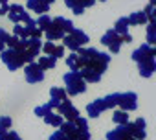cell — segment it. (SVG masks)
I'll use <instances>...</instances> for the list:
<instances>
[{
	"instance_id": "2",
	"label": "cell",
	"mask_w": 156,
	"mask_h": 140,
	"mask_svg": "<svg viewBox=\"0 0 156 140\" xmlns=\"http://www.w3.org/2000/svg\"><path fill=\"white\" fill-rule=\"evenodd\" d=\"M64 85H66V94L68 96H77V94H83L85 90H87V83H85V79L81 78V74H79V70L77 72H66L64 74Z\"/></svg>"
},
{
	"instance_id": "6",
	"label": "cell",
	"mask_w": 156,
	"mask_h": 140,
	"mask_svg": "<svg viewBox=\"0 0 156 140\" xmlns=\"http://www.w3.org/2000/svg\"><path fill=\"white\" fill-rule=\"evenodd\" d=\"M101 44H105L112 53H118V52L121 50V44H123V42H121V37H119L114 30H108V31L101 37Z\"/></svg>"
},
{
	"instance_id": "17",
	"label": "cell",
	"mask_w": 156,
	"mask_h": 140,
	"mask_svg": "<svg viewBox=\"0 0 156 140\" xmlns=\"http://www.w3.org/2000/svg\"><path fill=\"white\" fill-rule=\"evenodd\" d=\"M59 131H62V133H64L66 136H70L72 140H77V133H79L75 122H72V120H64V122L59 125Z\"/></svg>"
},
{
	"instance_id": "48",
	"label": "cell",
	"mask_w": 156,
	"mask_h": 140,
	"mask_svg": "<svg viewBox=\"0 0 156 140\" xmlns=\"http://www.w3.org/2000/svg\"><path fill=\"white\" fill-rule=\"evenodd\" d=\"M0 140H6V136H4V134H2V136H0Z\"/></svg>"
},
{
	"instance_id": "11",
	"label": "cell",
	"mask_w": 156,
	"mask_h": 140,
	"mask_svg": "<svg viewBox=\"0 0 156 140\" xmlns=\"http://www.w3.org/2000/svg\"><path fill=\"white\" fill-rule=\"evenodd\" d=\"M57 111H59V114L62 116V118H66V120H75L77 116H79V111H77L73 105H72V101L70 100H64V101H61L59 105H57Z\"/></svg>"
},
{
	"instance_id": "32",
	"label": "cell",
	"mask_w": 156,
	"mask_h": 140,
	"mask_svg": "<svg viewBox=\"0 0 156 140\" xmlns=\"http://www.w3.org/2000/svg\"><path fill=\"white\" fill-rule=\"evenodd\" d=\"M118 96H119V92H112V94H108L107 98H103V101H105L107 109H112V107H116V105H118Z\"/></svg>"
},
{
	"instance_id": "18",
	"label": "cell",
	"mask_w": 156,
	"mask_h": 140,
	"mask_svg": "<svg viewBox=\"0 0 156 140\" xmlns=\"http://www.w3.org/2000/svg\"><path fill=\"white\" fill-rule=\"evenodd\" d=\"M79 74H81V78L85 79V83H98V81L101 79V74H98L94 68H88V66L79 68Z\"/></svg>"
},
{
	"instance_id": "33",
	"label": "cell",
	"mask_w": 156,
	"mask_h": 140,
	"mask_svg": "<svg viewBox=\"0 0 156 140\" xmlns=\"http://www.w3.org/2000/svg\"><path fill=\"white\" fill-rule=\"evenodd\" d=\"M13 35H15V37H19L20 41H24V39H28V33H26V30H24V26H22L20 22L13 26Z\"/></svg>"
},
{
	"instance_id": "31",
	"label": "cell",
	"mask_w": 156,
	"mask_h": 140,
	"mask_svg": "<svg viewBox=\"0 0 156 140\" xmlns=\"http://www.w3.org/2000/svg\"><path fill=\"white\" fill-rule=\"evenodd\" d=\"M50 22H51V19H50V17H48L46 13H44V15H41V17H39L37 20H35V24H37V28H39V30H41L42 33L46 31V28L50 26Z\"/></svg>"
},
{
	"instance_id": "28",
	"label": "cell",
	"mask_w": 156,
	"mask_h": 140,
	"mask_svg": "<svg viewBox=\"0 0 156 140\" xmlns=\"http://www.w3.org/2000/svg\"><path fill=\"white\" fill-rule=\"evenodd\" d=\"M53 20L61 26V30L64 31V35H66V33H70V31L73 30V22H72V20H68V19H64V17H55Z\"/></svg>"
},
{
	"instance_id": "7",
	"label": "cell",
	"mask_w": 156,
	"mask_h": 140,
	"mask_svg": "<svg viewBox=\"0 0 156 140\" xmlns=\"http://www.w3.org/2000/svg\"><path fill=\"white\" fill-rule=\"evenodd\" d=\"M118 105L121 107V111L129 112V111H134L138 107V96L136 92H119L118 96Z\"/></svg>"
},
{
	"instance_id": "44",
	"label": "cell",
	"mask_w": 156,
	"mask_h": 140,
	"mask_svg": "<svg viewBox=\"0 0 156 140\" xmlns=\"http://www.w3.org/2000/svg\"><path fill=\"white\" fill-rule=\"evenodd\" d=\"M8 133V129H4V127H0V136H2V134H6Z\"/></svg>"
},
{
	"instance_id": "39",
	"label": "cell",
	"mask_w": 156,
	"mask_h": 140,
	"mask_svg": "<svg viewBox=\"0 0 156 140\" xmlns=\"http://www.w3.org/2000/svg\"><path fill=\"white\" fill-rule=\"evenodd\" d=\"M19 42H20V39H19V37H15V35H9V39H8V42H6V44H8L9 48H15Z\"/></svg>"
},
{
	"instance_id": "16",
	"label": "cell",
	"mask_w": 156,
	"mask_h": 140,
	"mask_svg": "<svg viewBox=\"0 0 156 140\" xmlns=\"http://www.w3.org/2000/svg\"><path fill=\"white\" fill-rule=\"evenodd\" d=\"M107 140H134V138L127 133L125 125H118L116 129L107 133Z\"/></svg>"
},
{
	"instance_id": "30",
	"label": "cell",
	"mask_w": 156,
	"mask_h": 140,
	"mask_svg": "<svg viewBox=\"0 0 156 140\" xmlns=\"http://www.w3.org/2000/svg\"><path fill=\"white\" fill-rule=\"evenodd\" d=\"M156 42V22H149L147 26V44H154Z\"/></svg>"
},
{
	"instance_id": "45",
	"label": "cell",
	"mask_w": 156,
	"mask_h": 140,
	"mask_svg": "<svg viewBox=\"0 0 156 140\" xmlns=\"http://www.w3.org/2000/svg\"><path fill=\"white\" fill-rule=\"evenodd\" d=\"M4 48H6V44H4V42H2V41H0V52H2V50H4Z\"/></svg>"
},
{
	"instance_id": "20",
	"label": "cell",
	"mask_w": 156,
	"mask_h": 140,
	"mask_svg": "<svg viewBox=\"0 0 156 140\" xmlns=\"http://www.w3.org/2000/svg\"><path fill=\"white\" fill-rule=\"evenodd\" d=\"M24 46H26V52H30L33 57H37L39 52H41V48H42V42H41V39L28 37V39H24Z\"/></svg>"
},
{
	"instance_id": "37",
	"label": "cell",
	"mask_w": 156,
	"mask_h": 140,
	"mask_svg": "<svg viewBox=\"0 0 156 140\" xmlns=\"http://www.w3.org/2000/svg\"><path fill=\"white\" fill-rule=\"evenodd\" d=\"M9 9V0H0V15H8Z\"/></svg>"
},
{
	"instance_id": "9",
	"label": "cell",
	"mask_w": 156,
	"mask_h": 140,
	"mask_svg": "<svg viewBox=\"0 0 156 140\" xmlns=\"http://www.w3.org/2000/svg\"><path fill=\"white\" fill-rule=\"evenodd\" d=\"M8 17H9V20L11 22H15V24H22V22H26L28 19H30V15H28V11L24 9V6H20V4H13V6H9V9H8Z\"/></svg>"
},
{
	"instance_id": "36",
	"label": "cell",
	"mask_w": 156,
	"mask_h": 140,
	"mask_svg": "<svg viewBox=\"0 0 156 140\" xmlns=\"http://www.w3.org/2000/svg\"><path fill=\"white\" fill-rule=\"evenodd\" d=\"M50 140H72V138H70V136H66L62 131H59V129H57V131L50 136Z\"/></svg>"
},
{
	"instance_id": "5",
	"label": "cell",
	"mask_w": 156,
	"mask_h": 140,
	"mask_svg": "<svg viewBox=\"0 0 156 140\" xmlns=\"http://www.w3.org/2000/svg\"><path fill=\"white\" fill-rule=\"evenodd\" d=\"M24 76H26V81H28V83H41V81L44 79V70L33 61V63H28V64H26Z\"/></svg>"
},
{
	"instance_id": "26",
	"label": "cell",
	"mask_w": 156,
	"mask_h": 140,
	"mask_svg": "<svg viewBox=\"0 0 156 140\" xmlns=\"http://www.w3.org/2000/svg\"><path fill=\"white\" fill-rule=\"evenodd\" d=\"M66 64H68V68L72 70V72H77V70L81 68V64H79V55H77L75 52H72V53L66 57Z\"/></svg>"
},
{
	"instance_id": "42",
	"label": "cell",
	"mask_w": 156,
	"mask_h": 140,
	"mask_svg": "<svg viewBox=\"0 0 156 140\" xmlns=\"http://www.w3.org/2000/svg\"><path fill=\"white\" fill-rule=\"evenodd\" d=\"M8 39H9V33H8L4 28H0V41H2V42L6 44V42H8Z\"/></svg>"
},
{
	"instance_id": "1",
	"label": "cell",
	"mask_w": 156,
	"mask_h": 140,
	"mask_svg": "<svg viewBox=\"0 0 156 140\" xmlns=\"http://www.w3.org/2000/svg\"><path fill=\"white\" fill-rule=\"evenodd\" d=\"M79 55V64L81 68L83 66H88V68H94L98 74L103 76V72L107 70L108 63H110V55L105 53V52H98V48H79L75 52Z\"/></svg>"
},
{
	"instance_id": "13",
	"label": "cell",
	"mask_w": 156,
	"mask_h": 140,
	"mask_svg": "<svg viewBox=\"0 0 156 140\" xmlns=\"http://www.w3.org/2000/svg\"><path fill=\"white\" fill-rule=\"evenodd\" d=\"M138 70H140V76H141V78H151V76L154 74V70H156V61H154V57H152V59L140 61V63H138Z\"/></svg>"
},
{
	"instance_id": "38",
	"label": "cell",
	"mask_w": 156,
	"mask_h": 140,
	"mask_svg": "<svg viewBox=\"0 0 156 140\" xmlns=\"http://www.w3.org/2000/svg\"><path fill=\"white\" fill-rule=\"evenodd\" d=\"M0 127L9 129V127H11V118H9V116H0Z\"/></svg>"
},
{
	"instance_id": "3",
	"label": "cell",
	"mask_w": 156,
	"mask_h": 140,
	"mask_svg": "<svg viewBox=\"0 0 156 140\" xmlns=\"http://www.w3.org/2000/svg\"><path fill=\"white\" fill-rule=\"evenodd\" d=\"M88 41H90V39H88V35H87L83 30L73 28L70 33H66V35L62 37V46H68V50L77 52L79 48H83V44H87Z\"/></svg>"
},
{
	"instance_id": "41",
	"label": "cell",
	"mask_w": 156,
	"mask_h": 140,
	"mask_svg": "<svg viewBox=\"0 0 156 140\" xmlns=\"http://www.w3.org/2000/svg\"><path fill=\"white\" fill-rule=\"evenodd\" d=\"M4 136H6V140H22V138L19 136V133H15V131H8Z\"/></svg>"
},
{
	"instance_id": "4",
	"label": "cell",
	"mask_w": 156,
	"mask_h": 140,
	"mask_svg": "<svg viewBox=\"0 0 156 140\" xmlns=\"http://www.w3.org/2000/svg\"><path fill=\"white\" fill-rule=\"evenodd\" d=\"M0 57H2L4 64L9 68V70H19L20 66H24V59H22V53L13 50V48H4L0 52Z\"/></svg>"
},
{
	"instance_id": "49",
	"label": "cell",
	"mask_w": 156,
	"mask_h": 140,
	"mask_svg": "<svg viewBox=\"0 0 156 140\" xmlns=\"http://www.w3.org/2000/svg\"><path fill=\"white\" fill-rule=\"evenodd\" d=\"M101 2H105V0H101Z\"/></svg>"
},
{
	"instance_id": "46",
	"label": "cell",
	"mask_w": 156,
	"mask_h": 140,
	"mask_svg": "<svg viewBox=\"0 0 156 140\" xmlns=\"http://www.w3.org/2000/svg\"><path fill=\"white\" fill-rule=\"evenodd\" d=\"M44 2H46V4H50V6H51V4H53V2H55V0H44Z\"/></svg>"
},
{
	"instance_id": "19",
	"label": "cell",
	"mask_w": 156,
	"mask_h": 140,
	"mask_svg": "<svg viewBox=\"0 0 156 140\" xmlns=\"http://www.w3.org/2000/svg\"><path fill=\"white\" fill-rule=\"evenodd\" d=\"M26 8L31 9V11H35V13H39V15H44V13H48L50 4H46L44 0H28Z\"/></svg>"
},
{
	"instance_id": "22",
	"label": "cell",
	"mask_w": 156,
	"mask_h": 140,
	"mask_svg": "<svg viewBox=\"0 0 156 140\" xmlns=\"http://www.w3.org/2000/svg\"><path fill=\"white\" fill-rule=\"evenodd\" d=\"M127 19H129V26H143L145 22H149L143 11H134V13L129 15Z\"/></svg>"
},
{
	"instance_id": "40",
	"label": "cell",
	"mask_w": 156,
	"mask_h": 140,
	"mask_svg": "<svg viewBox=\"0 0 156 140\" xmlns=\"http://www.w3.org/2000/svg\"><path fill=\"white\" fill-rule=\"evenodd\" d=\"M64 55V46L62 44H59V46H55V52H53V57L55 59H59V57H62Z\"/></svg>"
},
{
	"instance_id": "14",
	"label": "cell",
	"mask_w": 156,
	"mask_h": 140,
	"mask_svg": "<svg viewBox=\"0 0 156 140\" xmlns=\"http://www.w3.org/2000/svg\"><path fill=\"white\" fill-rule=\"evenodd\" d=\"M103 111H107V105H105L103 98H98V100H94L92 103L87 105V112H88L90 118H98Z\"/></svg>"
},
{
	"instance_id": "25",
	"label": "cell",
	"mask_w": 156,
	"mask_h": 140,
	"mask_svg": "<svg viewBox=\"0 0 156 140\" xmlns=\"http://www.w3.org/2000/svg\"><path fill=\"white\" fill-rule=\"evenodd\" d=\"M55 63H57V59L53 57V55H42V57H39V66L42 68V70H50V68H53L55 66Z\"/></svg>"
},
{
	"instance_id": "21",
	"label": "cell",
	"mask_w": 156,
	"mask_h": 140,
	"mask_svg": "<svg viewBox=\"0 0 156 140\" xmlns=\"http://www.w3.org/2000/svg\"><path fill=\"white\" fill-rule=\"evenodd\" d=\"M24 30H26L28 37H35V39H41V37H42V31L37 28V24H35L33 19H28V20L24 22Z\"/></svg>"
},
{
	"instance_id": "27",
	"label": "cell",
	"mask_w": 156,
	"mask_h": 140,
	"mask_svg": "<svg viewBox=\"0 0 156 140\" xmlns=\"http://www.w3.org/2000/svg\"><path fill=\"white\" fill-rule=\"evenodd\" d=\"M50 96H51V100H57V101H64V100H68L66 90L61 89V87H51V89H50Z\"/></svg>"
},
{
	"instance_id": "29",
	"label": "cell",
	"mask_w": 156,
	"mask_h": 140,
	"mask_svg": "<svg viewBox=\"0 0 156 140\" xmlns=\"http://www.w3.org/2000/svg\"><path fill=\"white\" fill-rule=\"evenodd\" d=\"M112 122H114L116 125H125V123L129 122V114H127L125 111H121V109H119V111H116V112H114Z\"/></svg>"
},
{
	"instance_id": "8",
	"label": "cell",
	"mask_w": 156,
	"mask_h": 140,
	"mask_svg": "<svg viewBox=\"0 0 156 140\" xmlns=\"http://www.w3.org/2000/svg\"><path fill=\"white\" fill-rule=\"evenodd\" d=\"M125 129L134 140H143L145 138V120L143 118H138L136 122H127Z\"/></svg>"
},
{
	"instance_id": "24",
	"label": "cell",
	"mask_w": 156,
	"mask_h": 140,
	"mask_svg": "<svg viewBox=\"0 0 156 140\" xmlns=\"http://www.w3.org/2000/svg\"><path fill=\"white\" fill-rule=\"evenodd\" d=\"M42 118H44V122H46L48 125H53V127H59V125L64 122V118H62L61 114H53V111H50V112L44 114Z\"/></svg>"
},
{
	"instance_id": "43",
	"label": "cell",
	"mask_w": 156,
	"mask_h": 140,
	"mask_svg": "<svg viewBox=\"0 0 156 140\" xmlns=\"http://www.w3.org/2000/svg\"><path fill=\"white\" fill-rule=\"evenodd\" d=\"M130 41H132L130 33H125V35H121V42H130Z\"/></svg>"
},
{
	"instance_id": "47",
	"label": "cell",
	"mask_w": 156,
	"mask_h": 140,
	"mask_svg": "<svg viewBox=\"0 0 156 140\" xmlns=\"http://www.w3.org/2000/svg\"><path fill=\"white\" fill-rule=\"evenodd\" d=\"M149 4H151V6H154V4H156V0H151V2H149Z\"/></svg>"
},
{
	"instance_id": "35",
	"label": "cell",
	"mask_w": 156,
	"mask_h": 140,
	"mask_svg": "<svg viewBox=\"0 0 156 140\" xmlns=\"http://www.w3.org/2000/svg\"><path fill=\"white\" fill-rule=\"evenodd\" d=\"M50 111H53V109L46 103V105H39V107L35 109V114H37V116H44V114H48Z\"/></svg>"
},
{
	"instance_id": "12",
	"label": "cell",
	"mask_w": 156,
	"mask_h": 140,
	"mask_svg": "<svg viewBox=\"0 0 156 140\" xmlns=\"http://www.w3.org/2000/svg\"><path fill=\"white\" fill-rule=\"evenodd\" d=\"M64 4L75 13V15H83V11L90 6L96 4V0H64Z\"/></svg>"
},
{
	"instance_id": "23",
	"label": "cell",
	"mask_w": 156,
	"mask_h": 140,
	"mask_svg": "<svg viewBox=\"0 0 156 140\" xmlns=\"http://www.w3.org/2000/svg\"><path fill=\"white\" fill-rule=\"evenodd\" d=\"M112 30H114V31H116L119 37H121V35H125V33H129V19H127V17H121V19H118Z\"/></svg>"
},
{
	"instance_id": "34",
	"label": "cell",
	"mask_w": 156,
	"mask_h": 140,
	"mask_svg": "<svg viewBox=\"0 0 156 140\" xmlns=\"http://www.w3.org/2000/svg\"><path fill=\"white\" fill-rule=\"evenodd\" d=\"M46 55H53V52H55V44H53V41H46L44 44H42V48H41Z\"/></svg>"
},
{
	"instance_id": "10",
	"label": "cell",
	"mask_w": 156,
	"mask_h": 140,
	"mask_svg": "<svg viewBox=\"0 0 156 140\" xmlns=\"http://www.w3.org/2000/svg\"><path fill=\"white\" fill-rule=\"evenodd\" d=\"M156 55V48L154 46H151V44H141L140 48H136L134 52H132V59L136 61V63H140V61H145V59H152Z\"/></svg>"
},
{
	"instance_id": "15",
	"label": "cell",
	"mask_w": 156,
	"mask_h": 140,
	"mask_svg": "<svg viewBox=\"0 0 156 140\" xmlns=\"http://www.w3.org/2000/svg\"><path fill=\"white\" fill-rule=\"evenodd\" d=\"M44 33H46V39H48V41H59V39H62V37H64V31L61 30V26H59L55 20H51V22H50V26L46 28V31H44Z\"/></svg>"
}]
</instances>
